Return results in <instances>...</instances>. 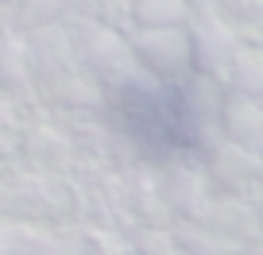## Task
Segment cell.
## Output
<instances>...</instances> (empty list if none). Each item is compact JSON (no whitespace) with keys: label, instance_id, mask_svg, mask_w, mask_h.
Here are the masks:
<instances>
[{"label":"cell","instance_id":"obj_1","mask_svg":"<svg viewBox=\"0 0 263 255\" xmlns=\"http://www.w3.org/2000/svg\"><path fill=\"white\" fill-rule=\"evenodd\" d=\"M108 124L147 163H205L224 132V93L205 66L174 62L116 85Z\"/></svg>","mask_w":263,"mask_h":255}]
</instances>
